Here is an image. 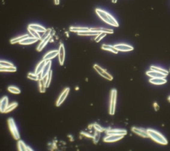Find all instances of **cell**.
Segmentation results:
<instances>
[{"label": "cell", "mask_w": 170, "mask_h": 151, "mask_svg": "<svg viewBox=\"0 0 170 151\" xmlns=\"http://www.w3.org/2000/svg\"><path fill=\"white\" fill-rule=\"evenodd\" d=\"M94 69L97 71V73H98V74H100L102 77H103L106 79L109 80V81H112V80L113 79L112 75H110L109 73H107L104 69L101 68V67L99 65H98L97 64L94 65Z\"/></svg>", "instance_id": "obj_5"}, {"label": "cell", "mask_w": 170, "mask_h": 151, "mask_svg": "<svg viewBox=\"0 0 170 151\" xmlns=\"http://www.w3.org/2000/svg\"><path fill=\"white\" fill-rule=\"evenodd\" d=\"M17 105H18V103H16V102H14L13 103H11V104H10V105H8L7 108H6V109L5 110L4 113H10V112L12 111V110L15 109V108L17 107Z\"/></svg>", "instance_id": "obj_29"}, {"label": "cell", "mask_w": 170, "mask_h": 151, "mask_svg": "<svg viewBox=\"0 0 170 151\" xmlns=\"http://www.w3.org/2000/svg\"><path fill=\"white\" fill-rule=\"evenodd\" d=\"M168 101H169V102H170V96L168 97Z\"/></svg>", "instance_id": "obj_44"}, {"label": "cell", "mask_w": 170, "mask_h": 151, "mask_svg": "<svg viewBox=\"0 0 170 151\" xmlns=\"http://www.w3.org/2000/svg\"><path fill=\"white\" fill-rule=\"evenodd\" d=\"M77 33H78L79 35H82V36H94V35L97 36V35L99 34L100 32H94V31H92L91 29H89L88 31H86V32H79Z\"/></svg>", "instance_id": "obj_21"}, {"label": "cell", "mask_w": 170, "mask_h": 151, "mask_svg": "<svg viewBox=\"0 0 170 151\" xmlns=\"http://www.w3.org/2000/svg\"><path fill=\"white\" fill-rule=\"evenodd\" d=\"M106 35V33H104V32H100V33L98 35H97L95 38V41L96 42H99L102 39H103L105 36Z\"/></svg>", "instance_id": "obj_34"}, {"label": "cell", "mask_w": 170, "mask_h": 151, "mask_svg": "<svg viewBox=\"0 0 170 151\" xmlns=\"http://www.w3.org/2000/svg\"><path fill=\"white\" fill-rule=\"evenodd\" d=\"M52 73V71L51 70L50 71H49V73H48V75H47V82H46V87L47 88H48L49 87V85H50L51 84Z\"/></svg>", "instance_id": "obj_36"}, {"label": "cell", "mask_w": 170, "mask_h": 151, "mask_svg": "<svg viewBox=\"0 0 170 151\" xmlns=\"http://www.w3.org/2000/svg\"><path fill=\"white\" fill-rule=\"evenodd\" d=\"M90 29L92 31H94V32H104V33H114V31L112 29L103 28V27H94V28H91Z\"/></svg>", "instance_id": "obj_24"}, {"label": "cell", "mask_w": 170, "mask_h": 151, "mask_svg": "<svg viewBox=\"0 0 170 151\" xmlns=\"http://www.w3.org/2000/svg\"><path fill=\"white\" fill-rule=\"evenodd\" d=\"M93 127L94 128V129L96 131H99V132H103L105 129L104 128H103V127H101L99 125H98V124H94L93 125Z\"/></svg>", "instance_id": "obj_39"}, {"label": "cell", "mask_w": 170, "mask_h": 151, "mask_svg": "<svg viewBox=\"0 0 170 151\" xmlns=\"http://www.w3.org/2000/svg\"><path fill=\"white\" fill-rule=\"evenodd\" d=\"M8 125L10 130L11 132L12 135H13V138L15 140H19L20 138V135L19 133V131L17 130V128L15 125V121L13 118H10L8 119Z\"/></svg>", "instance_id": "obj_3"}, {"label": "cell", "mask_w": 170, "mask_h": 151, "mask_svg": "<svg viewBox=\"0 0 170 151\" xmlns=\"http://www.w3.org/2000/svg\"><path fill=\"white\" fill-rule=\"evenodd\" d=\"M8 97L7 96H5L3 97L1 100H0V107H1V112L4 113L6 108L8 106Z\"/></svg>", "instance_id": "obj_16"}, {"label": "cell", "mask_w": 170, "mask_h": 151, "mask_svg": "<svg viewBox=\"0 0 170 151\" xmlns=\"http://www.w3.org/2000/svg\"><path fill=\"white\" fill-rule=\"evenodd\" d=\"M96 13L98 15L100 19L104 21L105 23L110 25L114 27H118L119 24L117 21L110 14L107 13L106 11L102 10L100 9H96Z\"/></svg>", "instance_id": "obj_1"}, {"label": "cell", "mask_w": 170, "mask_h": 151, "mask_svg": "<svg viewBox=\"0 0 170 151\" xmlns=\"http://www.w3.org/2000/svg\"><path fill=\"white\" fill-rule=\"evenodd\" d=\"M51 61L50 60L47 61V62H46V64H45V65L44 67V68H43L41 73L40 74L41 79L44 78L45 77H46L48 75V73L51 71Z\"/></svg>", "instance_id": "obj_9"}, {"label": "cell", "mask_w": 170, "mask_h": 151, "mask_svg": "<svg viewBox=\"0 0 170 151\" xmlns=\"http://www.w3.org/2000/svg\"><path fill=\"white\" fill-rule=\"evenodd\" d=\"M17 68L15 66L13 67H1L0 66V72H15Z\"/></svg>", "instance_id": "obj_26"}, {"label": "cell", "mask_w": 170, "mask_h": 151, "mask_svg": "<svg viewBox=\"0 0 170 151\" xmlns=\"http://www.w3.org/2000/svg\"><path fill=\"white\" fill-rule=\"evenodd\" d=\"M146 75L151 78H166L167 76L166 75H164V74L153 70L148 71L146 72Z\"/></svg>", "instance_id": "obj_10"}, {"label": "cell", "mask_w": 170, "mask_h": 151, "mask_svg": "<svg viewBox=\"0 0 170 151\" xmlns=\"http://www.w3.org/2000/svg\"><path fill=\"white\" fill-rule=\"evenodd\" d=\"M8 91L11 92V93H13V94H19L21 93V91L19 89H18L16 87H13V86H10V87H9Z\"/></svg>", "instance_id": "obj_33"}, {"label": "cell", "mask_w": 170, "mask_h": 151, "mask_svg": "<svg viewBox=\"0 0 170 151\" xmlns=\"http://www.w3.org/2000/svg\"><path fill=\"white\" fill-rule=\"evenodd\" d=\"M147 132L149 137H150L151 139L154 140L155 142H156V143L163 144V145L168 144V140H167L166 138L163 137L162 134H160V132L150 128L148 129Z\"/></svg>", "instance_id": "obj_2"}, {"label": "cell", "mask_w": 170, "mask_h": 151, "mask_svg": "<svg viewBox=\"0 0 170 151\" xmlns=\"http://www.w3.org/2000/svg\"><path fill=\"white\" fill-rule=\"evenodd\" d=\"M27 78L33 80V81H39V80L41 79V77H39V75H37V74L36 73H30L28 74V75H27Z\"/></svg>", "instance_id": "obj_31"}, {"label": "cell", "mask_w": 170, "mask_h": 151, "mask_svg": "<svg viewBox=\"0 0 170 151\" xmlns=\"http://www.w3.org/2000/svg\"><path fill=\"white\" fill-rule=\"evenodd\" d=\"M51 35H49L47 37V38L44 39L43 40H41V42L40 43L39 45H38L37 48V51H41L43 50V49L45 47V45L47 44V43L49 41V40L51 39Z\"/></svg>", "instance_id": "obj_19"}, {"label": "cell", "mask_w": 170, "mask_h": 151, "mask_svg": "<svg viewBox=\"0 0 170 151\" xmlns=\"http://www.w3.org/2000/svg\"><path fill=\"white\" fill-rule=\"evenodd\" d=\"M59 2H60L59 0H55V4L56 5L59 4Z\"/></svg>", "instance_id": "obj_41"}, {"label": "cell", "mask_w": 170, "mask_h": 151, "mask_svg": "<svg viewBox=\"0 0 170 151\" xmlns=\"http://www.w3.org/2000/svg\"><path fill=\"white\" fill-rule=\"evenodd\" d=\"M18 150L20 151H26L27 149V146L24 143V142L22 140H19L18 141Z\"/></svg>", "instance_id": "obj_32"}, {"label": "cell", "mask_w": 170, "mask_h": 151, "mask_svg": "<svg viewBox=\"0 0 170 151\" xmlns=\"http://www.w3.org/2000/svg\"><path fill=\"white\" fill-rule=\"evenodd\" d=\"M46 82H47V76L44 78L40 79L39 80V91L41 93H45L46 91Z\"/></svg>", "instance_id": "obj_17"}, {"label": "cell", "mask_w": 170, "mask_h": 151, "mask_svg": "<svg viewBox=\"0 0 170 151\" xmlns=\"http://www.w3.org/2000/svg\"><path fill=\"white\" fill-rule=\"evenodd\" d=\"M116 97H117V91L116 89H112V90L111 91L110 104V109H109V113L111 115H114V113H115Z\"/></svg>", "instance_id": "obj_4"}, {"label": "cell", "mask_w": 170, "mask_h": 151, "mask_svg": "<svg viewBox=\"0 0 170 151\" xmlns=\"http://www.w3.org/2000/svg\"><path fill=\"white\" fill-rule=\"evenodd\" d=\"M90 29L88 27H71L70 28V32H75V33H79V32H83L88 31Z\"/></svg>", "instance_id": "obj_25"}, {"label": "cell", "mask_w": 170, "mask_h": 151, "mask_svg": "<svg viewBox=\"0 0 170 151\" xmlns=\"http://www.w3.org/2000/svg\"><path fill=\"white\" fill-rule=\"evenodd\" d=\"M107 134H121L126 135L127 134V131L124 129H110L106 131Z\"/></svg>", "instance_id": "obj_13"}, {"label": "cell", "mask_w": 170, "mask_h": 151, "mask_svg": "<svg viewBox=\"0 0 170 151\" xmlns=\"http://www.w3.org/2000/svg\"><path fill=\"white\" fill-rule=\"evenodd\" d=\"M81 134L84 135V136H85L86 137H88V138H93V137H94V134H91V133H89V132H82Z\"/></svg>", "instance_id": "obj_40"}, {"label": "cell", "mask_w": 170, "mask_h": 151, "mask_svg": "<svg viewBox=\"0 0 170 151\" xmlns=\"http://www.w3.org/2000/svg\"><path fill=\"white\" fill-rule=\"evenodd\" d=\"M114 47L118 51H130L134 50V47L126 44H117L114 45Z\"/></svg>", "instance_id": "obj_11"}, {"label": "cell", "mask_w": 170, "mask_h": 151, "mask_svg": "<svg viewBox=\"0 0 170 151\" xmlns=\"http://www.w3.org/2000/svg\"><path fill=\"white\" fill-rule=\"evenodd\" d=\"M46 62H47V61L43 59L41 61V62H40L37 65V66L36 67V69H35V73L37 74V75H39V74H41L43 69V68H44V67L45 65Z\"/></svg>", "instance_id": "obj_20"}, {"label": "cell", "mask_w": 170, "mask_h": 151, "mask_svg": "<svg viewBox=\"0 0 170 151\" xmlns=\"http://www.w3.org/2000/svg\"><path fill=\"white\" fill-rule=\"evenodd\" d=\"M124 135L121 134H108V136L104 138V141L106 143H113L118 141L124 137Z\"/></svg>", "instance_id": "obj_6"}, {"label": "cell", "mask_w": 170, "mask_h": 151, "mask_svg": "<svg viewBox=\"0 0 170 151\" xmlns=\"http://www.w3.org/2000/svg\"><path fill=\"white\" fill-rule=\"evenodd\" d=\"M102 49L103 50H106V51H111L112 53H114L115 54H117L118 53V51L114 47V46L110 45H106V44H103L102 45Z\"/></svg>", "instance_id": "obj_22"}, {"label": "cell", "mask_w": 170, "mask_h": 151, "mask_svg": "<svg viewBox=\"0 0 170 151\" xmlns=\"http://www.w3.org/2000/svg\"><path fill=\"white\" fill-rule=\"evenodd\" d=\"M150 69L153 70V71H156L160 72L161 73H163V74H164V75H168L169 74V71H166V70L162 69V68H160V67H156V66H151Z\"/></svg>", "instance_id": "obj_28"}, {"label": "cell", "mask_w": 170, "mask_h": 151, "mask_svg": "<svg viewBox=\"0 0 170 151\" xmlns=\"http://www.w3.org/2000/svg\"><path fill=\"white\" fill-rule=\"evenodd\" d=\"M112 2L114 3V4H115V3L117 2V0H112Z\"/></svg>", "instance_id": "obj_43"}, {"label": "cell", "mask_w": 170, "mask_h": 151, "mask_svg": "<svg viewBox=\"0 0 170 151\" xmlns=\"http://www.w3.org/2000/svg\"><path fill=\"white\" fill-rule=\"evenodd\" d=\"M28 27H30V28L35 30L36 32H44L46 31V29L44 27H43L41 26H40V25H37V24H30L29 25Z\"/></svg>", "instance_id": "obj_23"}, {"label": "cell", "mask_w": 170, "mask_h": 151, "mask_svg": "<svg viewBox=\"0 0 170 151\" xmlns=\"http://www.w3.org/2000/svg\"><path fill=\"white\" fill-rule=\"evenodd\" d=\"M26 150H31V151H32L33 150L31 149V148H29V147H28V146H27V149H26Z\"/></svg>", "instance_id": "obj_42"}, {"label": "cell", "mask_w": 170, "mask_h": 151, "mask_svg": "<svg viewBox=\"0 0 170 151\" xmlns=\"http://www.w3.org/2000/svg\"><path fill=\"white\" fill-rule=\"evenodd\" d=\"M0 66L1 67H13V64L5 61H0Z\"/></svg>", "instance_id": "obj_38"}, {"label": "cell", "mask_w": 170, "mask_h": 151, "mask_svg": "<svg viewBox=\"0 0 170 151\" xmlns=\"http://www.w3.org/2000/svg\"><path fill=\"white\" fill-rule=\"evenodd\" d=\"M69 91H70V89L69 87L66 88L63 91V93L61 94L59 97H58V100L57 101V103H56V106L57 107H59L61 104L64 102V101L65 100V98L68 96V95H69Z\"/></svg>", "instance_id": "obj_7"}, {"label": "cell", "mask_w": 170, "mask_h": 151, "mask_svg": "<svg viewBox=\"0 0 170 151\" xmlns=\"http://www.w3.org/2000/svg\"><path fill=\"white\" fill-rule=\"evenodd\" d=\"M150 83H152L154 85H163L167 83V80L166 78H151L149 80Z\"/></svg>", "instance_id": "obj_18"}, {"label": "cell", "mask_w": 170, "mask_h": 151, "mask_svg": "<svg viewBox=\"0 0 170 151\" xmlns=\"http://www.w3.org/2000/svg\"><path fill=\"white\" fill-rule=\"evenodd\" d=\"M58 54V50H54L49 51L47 54H45V55L43 57V59L45 61H49L52 59H54L55 57H56Z\"/></svg>", "instance_id": "obj_15"}, {"label": "cell", "mask_w": 170, "mask_h": 151, "mask_svg": "<svg viewBox=\"0 0 170 151\" xmlns=\"http://www.w3.org/2000/svg\"><path fill=\"white\" fill-rule=\"evenodd\" d=\"M28 37H29V35H27V34L24 35H21V36H19V37H17V38H15L11 39L10 42H11V44H17V43H19L20 41H22V40H23L24 39L28 38Z\"/></svg>", "instance_id": "obj_27"}, {"label": "cell", "mask_w": 170, "mask_h": 151, "mask_svg": "<svg viewBox=\"0 0 170 151\" xmlns=\"http://www.w3.org/2000/svg\"><path fill=\"white\" fill-rule=\"evenodd\" d=\"M132 131L134 132V133L140 135V136L144 137V138L149 137V136H148L147 130H145V129H144V128H137V127H132Z\"/></svg>", "instance_id": "obj_12"}, {"label": "cell", "mask_w": 170, "mask_h": 151, "mask_svg": "<svg viewBox=\"0 0 170 151\" xmlns=\"http://www.w3.org/2000/svg\"><path fill=\"white\" fill-rule=\"evenodd\" d=\"M28 29L29 33L33 37V38H35L37 39H38L39 40L41 39V36H40V35L39 34V32H36L35 30H34L31 28H30V27H28V29Z\"/></svg>", "instance_id": "obj_30"}, {"label": "cell", "mask_w": 170, "mask_h": 151, "mask_svg": "<svg viewBox=\"0 0 170 151\" xmlns=\"http://www.w3.org/2000/svg\"><path fill=\"white\" fill-rule=\"evenodd\" d=\"M0 111H1V107H0Z\"/></svg>", "instance_id": "obj_45"}, {"label": "cell", "mask_w": 170, "mask_h": 151, "mask_svg": "<svg viewBox=\"0 0 170 151\" xmlns=\"http://www.w3.org/2000/svg\"><path fill=\"white\" fill-rule=\"evenodd\" d=\"M58 59H59V63L61 65H63L64 61V57H65V50H64V47L63 44H61L59 49H58Z\"/></svg>", "instance_id": "obj_8"}, {"label": "cell", "mask_w": 170, "mask_h": 151, "mask_svg": "<svg viewBox=\"0 0 170 151\" xmlns=\"http://www.w3.org/2000/svg\"><path fill=\"white\" fill-rule=\"evenodd\" d=\"M38 40V39L33 38V37H28V38L24 39L22 41H20L19 44L21 45H30L37 42Z\"/></svg>", "instance_id": "obj_14"}, {"label": "cell", "mask_w": 170, "mask_h": 151, "mask_svg": "<svg viewBox=\"0 0 170 151\" xmlns=\"http://www.w3.org/2000/svg\"><path fill=\"white\" fill-rule=\"evenodd\" d=\"M51 29H46L45 32H43V35L41 36V40H43L45 38H47V37H49L51 34Z\"/></svg>", "instance_id": "obj_35"}, {"label": "cell", "mask_w": 170, "mask_h": 151, "mask_svg": "<svg viewBox=\"0 0 170 151\" xmlns=\"http://www.w3.org/2000/svg\"><path fill=\"white\" fill-rule=\"evenodd\" d=\"M169 72H170V70H169Z\"/></svg>", "instance_id": "obj_46"}, {"label": "cell", "mask_w": 170, "mask_h": 151, "mask_svg": "<svg viewBox=\"0 0 170 151\" xmlns=\"http://www.w3.org/2000/svg\"><path fill=\"white\" fill-rule=\"evenodd\" d=\"M100 132L96 131V132L94 133L93 137V140L95 144L98 143V140L100 139Z\"/></svg>", "instance_id": "obj_37"}]
</instances>
